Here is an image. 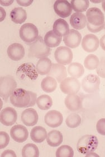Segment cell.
I'll list each match as a JSON object with an SVG mask.
<instances>
[{"label": "cell", "mask_w": 105, "mask_h": 157, "mask_svg": "<svg viewBox=\"0 0 105 157\" xmlns=\"http://www.w3.org/2000/svg\"><path fill=\"white\" fill-rule=\"evenodd\" d=\"M36 94L22 88H17L10 96L13 106L19 108H28L35 106L37 100Z\"/></svg>", "instance_id": "obj_1"}, {"label": "cell", "mask_w": 105, "mask_h": 157, "mask_svg": "<svg viewBox=\"0 0 105 157\" xmlns=\"http://www.w3.org/2000/svg\"><path fill=\"white\" fill-rule=\"evenodd\" d=\"M87 28L89 32L96 33L101 32L105 26V17L101 10L97 7H91L86 12Z\"/></svg>", "instance_id": "obj_2"}, {"label": "cell", "mask_w": 105, "mask_h": 157, "mask_svg": "<svg viewBox=\"0 0 105 157\" xmlns=\"http://www.w3.org/2000/svg\"><path fill=\"white\" fill-rule=\"evenodd\" d=\"M99 145V140L93 135H84L77 143V149L80 153L87 154L96 150Z\"/></svg>", "instance_id": "obj_3"}, {"label": "cell", "mask_w": 105, "mask_h": 157, "mask_svg": "<svg viewBox=\"0 0 105 157\" xmlns=\"http://www.w3.org/2000/svg\"><path fill=\"white\" fill-rule=\"evenodd\" d=\"M17 88V82L13 76L6 75L0 79V96L5 102Z\"/></svg>", "instance_id": "obj_4"}, {"label": "cell", "mask_w": 105, "mask_h": 157, "mask_svg": "<svg viewBox=\"0 0 105 157\" xmlns=\"http://www.w3.org/2000/svg\"><path fill=\"white\" fill-rule=\"evenodd\" d=\"M51 54V49L45 43L42 36H39L37 39L30 44L29 56L36 58H43L48 57Z\"/></svg>", "instance_id": "obj_5"}, {"label": "cell", "mask_w": 105, "mask_h": 157, "mask_svg": "<svg viewBox=\"0 0 105 157\" xmlns=\"http://www.w3.org/2000/svg\"><path fill=\"white\" fill-rule=\"evenodd\" d=\"M20 37L26 43L32 44L39 37L38 29L32 23L22 25L19 31Z\"/></svg>", "instance_id": "obj_6"}, {"label": "cell", "mask_w": 105, "mask_h": 157, "mask_svg": "<svg viewBox=\"0 0 105 157\" xmlns=\"http://www.w3.org/2000/svg\"><path fill=\"white\" fill-rule=\"evenodd\" d=\"M100 79L97 75L89 74L83 79L81 86L84 91L87 94H93L99 89Z\"/></svg>", "instance_id": "obj_7"}, {"label": "cell", "mask_w": 105, "mask_h": 157, "mask_svg": "<svg viewBox=\"0 0 105 157\" xmlns=\"http://www.w3.org/2000/svg\"><path fill=\"white\" fill-rule=\"evenodd\" d=\"M60 88L65 94H76L80 91L81 83L77 78L68 77L61 82Z\"/></svg>", "instance_id": "obj_8"}, {"label": "cell", "mask_w": 105, "mask_h": 157, "mask_svg": "<svg viewBox=\"0 0 105 157\" xmlns=\"http://www.w3.org/2000/svg\"><path fill=\"white\" fill-rule=\"evenodd\" d=\"M54 57L58 63L66 66L72 62L73 55L69 48L62 46L57 48L54 52Z\"/></svg>", "instance_id": "obj_9"}, {"label": "cell", "mask_w": 105, "mask_h": 157, "mask_svg": "<svg viewBox=\"0 0 105 157\" xmlns=\"http://www.w3.org/2000/svg\"><path fill=\"white\" fill-rule=\"evenodd\" d=\"M17 119V113L13 107H6L1 111L0 121L3 125H13L16 123Z\"/></svg>", "instance_id": "obj_10"}, {"label": "cell", "mask_w": 105, "mask_h": 157, "mask_svg": "<svg viewBox=\"0 0 105 157\" xmlns=\"http://www.w3.org/2000/svg\"><path fill=\"white\" fill-rule=\"evenodd\" d=\"M45 124L52 128H55L62 125L63 116L62 113L57 110H51L45 114L44 117Z\"/></svg>", "instance_id": "obj_11"}, {"label": "cell", "mask_w": 105, "mask_h": 157, "mask_svg": "<svg viewBox=\"0 0 105 157\" xmlns=\"http://www.w3.org/2000/svg\"><path fill=\"white\" fill-rule=\"evenodd\" d=\"M82 47L87 53H92L99 48V39L95 35L87 34L85 35L82 41Z\"/></svg>", "instance_id": "obj_12"}, {"label": "cell", "mask_w": 105, "mask_h": 157, "mask_svg": "<svg viewBox=\"0 0 105 157\" xmlns=\"http://www.w3.org/2000/svg\"><path fill=\"white\" fill-rule=\"evenodd\" d=\"M11 138L17 143H24L29 136L28 129L22 125L13 126L10 130Z\"/></svg>", "instance_id": "obj_13"}, {"label": "cell", "mask_w": 105, "mask_h": 157, "mask_svg": "<svg viewBox=\"0 0 105 157\" xmlns=\"http://www.w3.org/2000/svg\"><path fill=\"white\" fill-rule=\"evenodd\" d=\"M55 13L62 18H66L70 16L72 13V7L71 4L67 1L58 0L54 4Z\"/></svg>", "instance_id": "obj_14"}, {"label": "cell", "mask_w": 105, "mask_h": 157, "mask_svg": "<svg viewBox=\"0 0 105 157\" xmlns=\"http://www.w3.org/2000/svg\"><path fill=\"white\" fill-rule=\"evenodd\" d=\"M82 40V35L76 30L70 29L69 33L63 38V41L66 45L70 48L78 47Z\"/></svg>", "instance_id": "obj_15"}, {"label": "cell", "mask_w": 105, "mask_h": 157, "mask_svg": "<svg viewBox=\"0 0 105 157\" xmlns=\"http://www.w3.org/2000/svg\"><path fill=\"white\" fill-rule=\"evenodd\" d=\"M47 75L55 79L57 82L61 83L64 79L67 78V69L63 64L53 63L51 69Z\"/></svg>", "instance_id": "obj_16"}, {"label": "cell", "mask_w": 105, "mask_h": 157, "mask_svg": "<svg viewBox=\"0 0 105 157\" xmlns=\"http://www.w3.org/2000/svg\"><path fill=\"white\" fill-rule=\"evenodd\" d=\"M7 55L10 59L14 61L22 59L25 56V49L21 44L13 43L7 48Z\"/></svg>", "instance_id": "obj_17"}, {"label": "cell", "mask_w": 105, "mask_h": 157, "mask_svg": "<svg viewBox=\"0 0 105 157\" xmlns=\"http://www.w3.org/2000/svg\"><path fill=\"white\" fill-rule=\"evenodd\" d=\"M21 118L22 123L26 126H33L35 125L38 121V114L35 109L29 108L22 112Z\"/></svg>", "instance_id": "obj_18"}, {"label": "cell", "mask_w": 105, "mask_h": 157, "mask_svg": "<svg viewBox=\"0 0 105 157\" xmlns=\"http://www.w3.org/2000/svg\"><path fill=\"white\" fill-rule=\"evenodd\" d=\"M64 102L67 109L72 111H78L82 107V98L76 94H68Z\"/></svg>", "instance_id": "obj_19"}, {"label": "cell", "mask_w": 105, "mask_h": 157, "mask_svg": "<svg viewBox=\"0 0 105 157\" xmlns=\"http://www.w3.org/2000/svg\"><path fill=\"white\" fill-rule=\"evenodd\" d=\"M87 24L86 16L82 13H74L70 16V24L74 29L82 30L86 27Z\"/></svg>", "instance_id": "obj_20"}, {"label": "cell", "mask_w": 105, "mask_h": 157, "mask_svg": "<svg viewBox=\"0 0 105 157\" xmlns=\"http://www.w3.org/2000/svg\"><path fill=\"white\" fill-rule=\"evenodd\" d=\"M53 31L56 34L62 37L67 35L70 31L68 22L64 19H58L54 22Z\"/></svg>", "instance_id": "obj_21"}, {"label": "cell", "mask_w": 105, "mask_h": 157, "mask_svg": "<svg viewBox=\"0 0 105 157\" xmlns=\"http://www.w3.org/2000/svg\"><path fill=\"white\" fill-rule=\"evenodd\" d=\"M32 140L36 143H41L47 138V132L44 128L37 126L32 128L30 132Z\"/></svg>", "instance_id": "obj_22"}, {"label": "cell", "mask_w": 105, "mask_h": 157, "mask_svg": "<svg viewBox=\"0 0 105 157\" xmlns=\"http://www.w3.org/2000/svg\"><path fill=\"white\" fill-rule=\"evenodd\" d=\"M63 140V136L59 131L53 130L48 133L47 141L48 145L52 147L59 146Z\"/></svg>", "instance_id": "obj_23"}, {"label": "cell", "mask_w": 105, "mask_h": 157, "mask_svg": "<svg viewBox=\"0 0 105 157\" xmlns=\"http://www.w3.org/2000/svg\"><path fill=\"white\" fill-rule=\"evenodd\" d=\"M10 17L13 22L17 24H21L25 21L27 19V13L22 7H16L11 10Z\"/></svg>", "instance_id": "obj_24"}, {"label": "cell", "mask_w": 105, "mask_h": 157, "mask_svg": "<svg viewBox=\"0 0 105 157\" xmlns=\"http://www.w3.org/2000/svg\"><path fill=\"white\" fill-rule=\"evenodd\" d=\"M53 63L47 57L40 59L36 66V69L40 75H47L50 72Z\"/></svg>", "instance_id": "obj_25"}, {"label": "cell", "mask_w": 105, "mask_h": 157, "mask_svg": "<svg viewBox=\"0 0 105 157\" xmlns=\"http://www.w3.org/2000/svg\"><path fill=\"white\" fill-rule=\"evenodd\" d=\"M44 40L48 47L55 48L60 45L62 38L54 33L53 30H51L46 33Z\"/></svg>", "instance_id": "obj_26"}, {"label": "cell", "mask_w": 105, "mask_h": 157, "mask_svg": "<svg viewBox=\"0 0 105 157\" xmlns=\"http://www.w3.org/2000/svg\"><path fill=\"white\" fill-rule=\"evenodd\" d=\"M57 85V81L55 79L51 76H47L42 80L41 87L45 92L51 93L56 90Z\"/></svg>", "instance_id": "obj_27"}, {"label": "cell", "mask_w": 105, "mask_h": 157, "mask_svg": "<svg viewBox=\"0 0 105 157\" xmlns=\"http://www.w3.org/2000/svg\"><path fill=\"white\" fill-rule=\"evenodd\" d=\"M68 73L69 75L75 78H79L84 73V69L83 66L79 63H70L68 67Z\"/></svg>", "instance_id": "obj_28"}, {"label": "cell", "mask_w": 105, "mask_h": 157, "mask_svg": "<svg viewBox=\"0 0 105 157\" xmlns=\"http://www.w3.org/2000/svg\"><path fill=\"white\" fill-rule=\"evenodd\" d=\"M36 104L40 110H48L53 105V100L49 95L43 94L37 98Z\"/></svg>", "instance_id": "obj_29"}, {"label": "cell", "mask_w": 105, "mask_h": 157, "mask_svg": "<svg viewBox=\"0 0 105 157\" xmlns=\"http://www.w3.org/2000/svg\"><path fill=\"white\" fill-rule=\"evenodd\" d=\"M22 156L23 157H38L39 151L38 147L32 143L25 145L22 148Z\"/></svg>", "instance_id": "obj_30"}, {"label": "cell", "mask_w": 105, "mask_h": 157, "mask_svg": "<svg viewBox=\"0 0 105 157\" xmlns=\"http://www.w3.org/2000/svg\"><path fill=\"white\" fill-rule=\"evenodd\" d=\"M71 6L77 13H83L89 7V1L88 0H72Z\"/></svg>", "instance_id": "obj_31"}, {"label": "cell", "mask_w": 105, "mask_h": 157, "mask_svg": "<svg viewBox=\"0 0 105 157\" xmlns=\"http://www.w3.org/2000/svg\"><path fill=\"white\" fill-rule=\"evenodd\" d=\"M99 58L95 54H89L84 61V66L86 69L94 70L99 66Z\"/></svg>", "instance_id": "obj_32"}, {"label": "cell", "mask_w": 105, "mask_h": 157, "mask_svg": "<svg viewBox=\"0 0 105 157\" xmlns=\"http://www.w3.org/2000/svg\"><path fill=\"white\" fill-rule=\"evenodd\" d=\"M82 121L81 116L77 113H71L68 116L66 120V123L68 127L69 128H76L79 126Z\"/></svg>", "instance_id": "obj_33"}, {"label": "cell", "mask_w": 105, "mask_h": 157, "mask_svg": "<svg viewBox=\"0 0 105 157\" xmlns=\"http://www.w3.org/2000/svg\"><path fill=\"white\" fill-rule=\"evenodd\" d=\"M55 156L57 157H73L74 156V151L70 146L63 145L58 148Z\"/></svg>", "instance_id": "obj_34"}, {"label": "cell", "mask_w": 105, "mask_h": 157, "mask_svg": "<svg viewBox=\"0 0 105 157\" xmlns=\"http://www.w3.org/2000/svg\"><path fill=\"white\" fill-rule=\"evenodd\" d=\"M10 142V136L7 132H0V149L6 148Z\"/></svg>", "instance_id": "obj_35"}, {"label": "cell", "mask_w": 105, "mask_h": 157, "mask_svg": "<svg viewBox=\"0 0 105 157\" xmlns=\"http://www.w3.org/2000/svg\"><path fill=\"white\" fill-rule=\"evenodd\" d=\"M96 72L99 77L105 78V58L101 60L99 66L96 68Z\"/></svg>", "instance_id": "obj_36"}, {"label": "cell", "mask_w": 105, "mask_h": 157, "mask_svg": "<svg viewBox=\"0 0 105 157\" xmlns=\"http://www.w3.org/2000/svg\"><path fill=\"white\" fill-rule=\"evenodd\" d=\"M96 129L99 134L105 136V119L99 120L96 124Z\"/></svg>", "instance_id": "obj_37"}, {"label": "cell", "mask_w": 105, "mask_h": 157, "mask_svg": "<svg viewBox=\"0 0 105 157\" xmlns=\"http://www.w3.org/2000/svg\"><path fill=\"white\" fill-rule=\"evenodd\" d=\"M1 157H16V155L15 153L12 150H6L2 153Z\"/></svg>", "instance_id": "obj_38"}, {"label": "cell", "mask_w": 105, "mask_h": 157, "mask_svg": "<svg viewBox=\"0 0 105 157\" xmlns=\"http://www.w3.org/2000/svg\"><path fill=\"white\" fill-rule=\"evenodd\" d=\"M33 1H21V0H17V3L22 6L27 7L30 5L32 3Z\"/></svg>", "instance_id": "obj_39"}, {"label": "cell", "mask_w": 105, "mask_h": 157, "mask_svg": "<svg viewBox=\"0 0 105 157\" xmlns=\"http://www.w3.org/2000/svg\"><path fill=\"white\" fill-rule=\"evenodd\" d=\"M99 44L102 49L105 51V35H104L100 39Z\"/></svg>", "instance_id": "obj_40"}, {"label": "cell", "mask_w": 105, "mask_h": 157, "mask_svg": "<svg viewBox=\"0 0 105 157\" xmlns=\"http://www.w3.org/2000/svg\"><path fill=\"white\" fill-rule=\"evenodd\" d=\"M13 1H1V5L5 6H7L11 5L13 3Z\"/></svg>", "instance_id": "obj_41"}, {"label": "cell", "mask_w": 105, "mask_h": 157, "mask_svg": "<svg viewBox=\"0 0 105 157\" xmlns=\"http://www.w3.org/2000/svg\"><path fill=\"white\" fill-rule=\"evenodd\" d=\"M102 9H103V11H104L105 12V1H102Z\"/></svg>", "instance_id": "obj_42"}, {"label": "cell", "mask_w": 105, "mask_h": 157, "mask_svg": "<svg viewBox=\"0 0 105 157\" xmlns=\"http://www.w3.org/2000/svg\"><path fill=\"white\" fill-rule=\"evenodd\" d=\"M103 29H105V26H104V28Z\"/></svg>", "instance_id": "obj_43"}]
</instances>
